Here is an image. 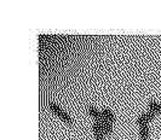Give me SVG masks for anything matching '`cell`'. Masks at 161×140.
Instances as JSON below:
<instances>
[{
  "label": "cell",
  "mask_w": 161,
  "mask_h": 140,
  "mask_svg": "<svg viewBox=\"0 0 161 140\" xmlns=\"http://www.w3.org/2000/svg\"><path fill=\"white\" fill-rule=\"evenodd\" d=\"M156 116L155 112L153 111H150V110H148L147 112H143V114H141V115L138 116L137 118V124L141 127V126H145V124H148L150 121H153L154 117Z\"/></svg>",
  "instance_id": "obj_2"
},
{
  "label": "cell",
  "mask_w": 161,
  "mask_h": 140,
  "mask_svg": "<svg viewBox=\"0 0 161 140\" xmlns=\"http://www.w3.org/2000/svg\"><path fill=\"white\" fill-rule=\"evenodd\" d=\"M160 105L156 100H149L148 101V110H150V111H153L155 114H159V109H160Z\"/></svg>",
  "instance_id": "obj_8"
},
{
  "label": "cell",
  "mask_w": 161,
  "mask_h": 140,
  "mask_svg": "<svg viewBox=\"0 0 161 140\" xmlns=\"http://www.w3.org/2000/svg\"><path fill=\"white\" fill-rule=\"evenodd\" d=\"M149 127L148 124L145 126H141L139 127V137H141V140H144V139H149Z\"/></svg>",
  "instance_id": "obj_7"
},
{
  "label": "cell",
  "mask_w": 161,
  "mask_h": 140,
  "mask_svg": "<svg viewBox=\"0 0 161 140\" xmlns=\"http://www.w3.org/2000/svg\"><path fill=\"white\" fill-rule=\"evenodd\" d=\"M92 131H93V135L96 140H103L104 139V133H103V126H102V121H95L93 126H92Z\"/></svg>",
  "instance_id": "obj_3"
},
{
  "label": "cell",
  "mask_w": 161,
  "mask_h": 140,
  "mask_svg": "<svg viewBox=\"0 0 161 140\" xmlns=\"http://www.w3.org/2000/svg\"><path fill=\"white\" fill-rule=\"evenodd\" d=\"M102 116H103V120L114 123V121H115V115H114V112L110 109H108V107L102 109Z\"/></svg>",
  "instance_id": "obj_5"
},
{
  "label": "cell",
  "mask_w": 161,
  "mask_h": 140,
  "mask_svg": "<svg viewBox=\"0 0 161 140\" xmlns=\"http://www.w3.org/2000/svg\"><path fill=\"white\" fill-rule=\"evenodd\" d=\"M48 107H50V110L55 114V115H57L62 121H64L67 124H69V126H72L73 124V120L72 117L69 116V114L65 111V110H63L62 107L59 106L58 104H56V103H53V101H51L50 104H48Z\"/></svg>",
  "instance_id": "obj_1"
},
{
  "label": "cell",
  "mask_w": 161,
  "mask_h": 140,
  "mask_svg": "<svg viewBox=\"0 0 161 140\" xmlns=\"http://www.w3.org/2000/svg\"><path fill=\"white\" fill-rule=\"evenodd\" d=\"M102 126H103V133H104L105 137L110 135L112 132H113V123H112V122H109V121L102 120Z\"/></svg>",
  "instance_id": "obj_6"
},
{
  "label": "cell",
  "mask_w": 161,
  "mask_h": 140,
  "mask_svg": "<svg viewBox=\"0 0 161 140\" xmlns=\"http://www.w3.org/2000/svg\"><path fill=\"white\" fill-rule=\"evenodd\" d=\"M144 140H149V139H144Z\"/></svg>",
  "instance_id": "obj_10"
},
{
  "label": "cell",
  "mask_w": 161,
  "mask_h": 140,
  "mask_svg": "<svg viewBox=\"0 0 161 140\" xmlns=\"http://www.w3.org/2000/svg\"><path fill=\"white\" fill-rule=\"evenodd\" d=\"M159 114L161 115V105H160V109H159Z\"/></svg>",
  "instance_id": "obj_9"
},
{
  "label": "cell",
  "mask_w": 161,
  "mask_h": 140,
  "mask_svg": "<svg viewBox=\"0 0 161 140\" xmlns=\"http://www.w3.org/2000/svg\"><path fill=\"white\" fill-rule=\"evenodd\" d=\"M86 110H87L89 115H91L95 118V121H102V120H103L102 110H98L97 107L92 106V105H87V106H86Z\"/></svg>",
  "instance_id": "obj_4"
}]
</instances>
